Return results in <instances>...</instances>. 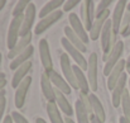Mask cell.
<instances>
[{
	"label": "cell",
	"instance_id": "obj_42",
	"mask_svg": "<svg viewBox=\"0 0 130 123\" xmlns=\"http://www.w3.org/2000/svg\"><path fill=\"white\" fill-rule=\"evenodd\" d=\"M5 5H6V1H5V0H0V11L3 10V8H4Z\"/></svg>",
	"mask_w": 130,
	"mask_h": 123
},
{
	"label": "cell",
	"instance_id": "obj_19",
	"mask_svg": "<svg viewBox=\"0 0 130 123\" xmlns=\"http://www.w3.org/2000/svg\"><path fill=\"white\" fill-rule=\"evenodd\" d=\"M41 88H42V93H43L44 98L47 99V102H54L56 88L53 86V84L51 81L49 76L47 75V72H43L42 76H41Z\"/></svg>",
	"mask_w": 130,
	"mask_h": 123
},
{
	"label": "cell",
	"instance_id": "obj_13",
	"mask_svg": "<svg viewBox=\"0 0 130 123\" xmlns=\"http://www.w3.org/2000/svg\"><path fill=\"white\" fill-rule=\"evenodd\" d=\"M39 57H41V62L43 65L44 72H49L53 69V60L51 56V51H49V44L45 38H42L39 41Z\"/></svg>",
	"mask_w": 130,
	"mask_h": 123
},
{
	"label": "cell",
	"instance_id": "obj_31",
	"mask_svg": "<svg viewBox=\"0 0 130 123\" xmlns=\"http://www.w3.org/2000/svg\"><path fill=\"white\" fill-rule=\"evenodd\" d=\"M78 100L82 103V105L85 107L88 114L92 116V107H91V100H90V94H85V93H80V98Z\"/></svg>",
	"mask_w": 130,
	"mask_h": 123
},
{
	"label": "cell",
	"instance_id": "obj_41",
	"mask_svg": "<svg viewBox=\"0 0 130 123\" xmlns=\"http://www.w3.org/2000/svg\"><path fill=\"white\" fill-rule=\"evenodd\" d=\"M121 36H123V37H129V36H130V26H129V28H128V29H126V31H125V32L121 34Z\"/></svg>",
	"mask_w": 130,
	"mask_h": 123
},
{
	"label": "cell",
	"instance_id": "obj_25",
	"mask_svg": "<svg viewBox=\"0 0 130 123\" xmlns=\"http://www.w3.org/2000/svg\"><path fill=\"white\" fill-rule=\"evenodd\" d=\"M47 114L51 123H66L61 116V110L56 102H47Z\"/></svg>",
	"mask_w": 130,
	"mask_h": 123
},
{
	"label": "cell",
	"instance_id": "obj_9",
	"mask_svg": "<svg viewBox=\"0 0 130 123\" xmlns=\"http://www.w3.org/2000/svg\"><path fill=\"white\" fill-rule=\"evenodd\" d=\"M68 22H70V27H71L72 31L81 38V41L84 42L85 44L88 43V41H90V34L87 33L86 28L84 27V23H82L81 18H80L77 14L71 13V14L68 15Z\"/></svg>",
	"mask_w": 130,
	"mask_h": 123
},
{
	"label": "cell",
	"instance_id": "obj_37",
	"mask_svg": "<svg viewBox=\"0 0 130 123\" xmlns=\"http://www.w3.org/2000/svg\"><path fill=\"white\" fill-rule=\"evenodd\" d=\"M5 85H6V78H5V74H4V72H0V93L4 90Z\"/></svg>",
	"mask_w": 130,
	"mask_h": 123
},
{
	"label": "cell",
	"instance_id": "obj_22",
	"mask_svg": "<svg viewBox=\"0 0 130 123\" xmlns=\"http://www.w3.org/2000/svg\"><path fill=\"white\" fill-rule=\"evenodd\" d=\"M33 53H34V47L33 46H29L23 53H20L18 57H15L11 62H10V69L11 70H17L18 67H20L22 65H24L25 62L30 61V58L33 57Z\"/></svg>",
	"mask_w": 130,
	"mask_h": 123
},
{
	"label": "cell",
	"instance_id": "obj_49",
	"mask_svg": "<svg viewBox=\"0 0 130 123\" xmlns=\"http://www.w3.org/2000/svg\"><path fill=\"white\" fill-rule=\"evenodd\" d=\"M129 93H130V80H129Z\"/></svg>",
	"mask_w": 130,
	"mask_h": 123
},
{
	"label": "cell",
	"instance_id": "obj_4",
	"mask_svg": "<svg viewBox=\"0 0 130 123\" xmlns=\"http://www.w3.org/2000/svg\"><path fill=\"white\" fill-rule=\"evenodd\" d=\"M22 23H23V15L22 17H15L11 19L9 29H8V37H6V46L10 50L15 47V44L20 40V29H22Z\"/></svg>",
	"mask_w": 130,
	"mask_h": 123
},
{
	"label": "cell",
	"instance_id": "obj_12",
	"mask_svg": "<svg viewBox=\"0 0 130 123\" xmlns=\"http://www.w3.org/2000/svg\"><path fill=\"white\" fill-rule=\"evenodd\" d=\"M30 84H32V76H27L23 81L19 84V86L15 89V96H14V103H15V107L17 108H23L24 103H25V99H27V94H28V90L30 88Z\"/></svg>",
	"mask_w": 130,
	"mask_h": 123
},
{
	"label": "cell",
	"instance_id": "obj_5",
	"mask_svg": "<svg viewBox=\"0 0 130 123\" xmlns=\"http://www.w3.org/2000/svg\"><path fill=\"white\" fill-rule=\"evenodd\" d=\"M59 65H61V70L63 72V78L66 79V81L71 85V88L78 89L77 80H76V76H75V71H73V66L71 64V57L67 53L61 55V57H59Z\"/></svg>",
	"mask_w": 130,
	"mask_h": 123
},
{
	"label": "cell",
	"instance_id": "obj_14",
	"mask_svg": "<svg viewBox=\"0 0 130 123\" xmlns=\"http://www.w3.org/2000/svg\"><path fill=\"white\" fill-rule=\"evenodd\" d=\"M47 75L49 76L51 81L53 84V86L56 88V90H59L61 93H63L64 95H68L72 93V88L68 82L66 81V79L63 76H61L56 70H52L49 72H47Z\"/></svg>",
	"mask_w": 130,
	"mask_h": 123
},
{
	"label": "cell",
	"instance_id": "obj_17",
	"mask_svg": "<svg viewBox=\"0 0 130 123\" xmlns=\"http://www.w3.org/2000/svg\"><path fill=\"white\" fill-rule=\"evenodd\" d=\"M112 24H111V19H109L106 22V24L104 26V29L101 32V36H100V41H101V48H102V52L106 55L110 53V42L112 38Z\"/></svg>",
	"mask_w": 130,
	"mask_h": 123
},
{
	"label": "cell",
	"instance_id": "obj_24",
	"mask_svg": "<svg viewBox=\"0 0 130 123\" xmlns=\"http://www.w3.org/2000/svg\"><path fill=\"white\" fill-rule=\"evenodd\" d=\"M90 100H91V107H92V114L95 117H97L101 122H105L106 119V113H105V109H104V105L102 103L100 102L99 96H96L93 93L90 94Z\"/></svg>",
	"mask_w": 130,
	"mask_h": 123
},
{
	"label": "cell",
	"instance_id": "obj_6",
	"mask_svg": "<svg viewBox=\"0 0 130 123\" xmlns=\"http://www.w3.org/2000/svg\"><path fill=\"white\" fill-rule=\"evenodd\" d=\"M126 6H128V1L126 0H119V1L115 3L112 17L110 18L111 19V24H112V32L115 34L120 33V27H121V22H123L124 14L126 11Z\"/></svg>",
	"mask_w": 130,
	"mask_h": 123
},
{
	"label": "cell",
	"instance_id": "obj_43",
	"mask_svg": "<svg viewBox=\"0 0 130 123\" xmlns=\"http://www.w3.org/2000/svg\"><path fill=\"white\" fill-rule=\"evenodd\" d=\"M64 121H66V123H76L71 117H67V118H64Z\"/></svg>",
	"mask_w": 130,
	"mask_h": 123
},
{
	"label": "cell",
	"instance_id": "obj_34",
	"mask_svg": "<svg viewBox=\"0 0 130 123\" xmlns=\"http://www.w3.org/2000/svg\"><path fill=\"white\" fill-rule=\"evenodd\" d=\"M78 4H81L80 0H67L63 4V11H71L73 8H76Z\"/></svg>",
	"mask_w": 130,
	"mask_h": 123
},
{
	"label": "cell",
	"instance_id": "obj_48",
	"mask_svg": "<svg viewBox=\"0 0 130 123\" xmlns=\"http://www.w3.org/2000/svg\"><path fill=\"white\" fill-rule=\"evenodd\" d=\"M1 61H3V56H1V53H0V66H1Z\"/></svg>",
	"mask_w": 130,
	"mask_h": 123
},
{
	"label": "cell",
	"instance_id": "obj_8",
	"mask_svg": "<svg viewBox=\"0 0 130 123\" xmlns=\"http://www.w3.org/2000/svg\"><path fill=\"white\" fill-rule=\"evenodd\" d=\"M110 19V10H105L104 13L96 15V19L93 20V24H92V28L90 29L88 34H90V40L92 41H96L100 38L101 36V32L104 29V26L106 24V22Z\"/></svg>",
	"mask_w": 130,
	"mask_h": 123
},
{
	"label": "cell",
	"instance_id": "obj_30",
	"mask_svg": "<svg viewBox=\"0 0 130 123\" xmlns=\"http://www.w3.org/2000/svg\"><path fill=\"white\" fill-rule=\"evenodd\" d=\"M29 4H30L29 0H19V1L15 4L14 9H13V18L24 15V13H25L27 8L29 6Z\"/></svg>",
	"mask_w": 130,
	"mask_h": 123
},
{
	"label": "cell",
	"instance_id": "obj_38",
	"mask_svg": "<svg viewBox=\"0 0 130 123\" xmlns=\"http://www.w3.org/2000/svg\"><path fill=\"white\" fill-rule=\"evenodd\" d=\"M90 123H104V122H101L97 117H95V116L92 114V116L90 117Z\"/></svg>",
	"mask_w": 130,
	"mask_h": 123
},
{
	"label": "cell",
	"instance_id": "obj_39",
	"mask_svg": "<svg viewBox=\"0 0 130 123\" xmlns=\"http://www.w3.org/2000/svg\"><path fill=\"white\" fill-rule=\"evenodd\" d=\"M13 118H11V116H6V117H4V119H3V123H13Z\"/></svg>",
	"mask_w": 130,
	"mask_h": 123
},
{
	"label": "cell",
	"instance_id": "obj_28",
	"mask_svg": "<svg viewBox=\"0 0 130 123\" xmlns=\"http://www.w3.org/2000/svg\"><path fill=\"white\" fill-rule=\"evenodd\" d=\"M75 114L77 118V123H90V114L85 109V107L82 105V103L80 100H77L75 103Z\"/></svg>",
	"mask_w": 130,
	"mask_h": 123
},
{
	"label": "cell",
	"instance_id": "obj_21",
	"mask_svg": "<svg viewBox=\"0 0 130 123\" xmlns=\"http://www.w3.org/2000/svg\"><path fill=\"white\" fill-rule=\"evenodd\" d=\"M54 102L58 105L59 110L63 112V114H66L67 117H72L73 116V108H72V105L67 100L66 95L63 93H61L59 90H56V99H54Z\"/></svg>",
	"mask_w": 130,
	"mask_h": 123
},
{
	"label": "cell",
	"instance_id": "obj_23",
	"mask_svg": "<svg viewBox=\"0 0 130 123\" xmlns=\"http://www.w3.org/2000/svg\"><path fill=\"white\" fill-rule=\"evenodd\" d=\"M64 37H66V40L70 42L72 46H75L77 50H80L82 53H85L86 52V44L84 43V42L81 41V38L72 31V28L68 26V27H66L64 28Z\"/></svg>",
	"mask_w": 130,
	"mask_h": 123
},
{
	"label": "cell",
	"instance_id": "obj_36",
	"mask_svg": "<svg viewBox=\"0 0 130 123\" xmlns=\"http://www.w3.org/2000/svg\"><path fill=\"white\" fill-rule=\"evenodd\" d=\"M5 107H6V98H5V90H3L0 93V121L3 119L4 112H5Z\"/></svg>",
	"mask_w": 130,
	"mask_h": 123
},
{
	"label": "cell",
	"instance_id": "obj_44",
	"mask_svg": "<svg viewBox=\"0 0 130 123\" xmlns=\"http://www.w3.org/2000/svg\"><path fill=\"white\" fill-rule=\"evenodd\" d=\"M36 123H47V122L44 121L43 118H41V117H38V118L36 119Z\"/></svg>",
	"mask_w": 130,
	"mask_h": 123
},
{
	"label": "cell",
	"instance_id": "obj_35",
	"mask_svg": "<svg viewBox=\"0 0 130 123\" xmlns=\"http://www.w3.org/2000/svg\"><path fill=\"white\" fill-rule=\"evenodd\" d=\"M10 116H11V118H13L14 123H29L28 122V119H27L22 113H19V112H17V110H14Z\"/></svg>",
	"mask_w": 130,
	"mask_h": 123
},
{
	"label": "cell",
	"instance_id": "obj_26",
	"mask_svg": "<svg viewBox=\"0 0 130 123\" xmlns=\"http://www.w3.org/2000/svg\"><path fill=\"white\" fill-rule=\"evenodd\" d=\"M73 71H75V76H76V80H77L78 89L81 90V93L88 94L90 84H88V80H87V76L84 74V70L81 67H78L77 65H73Z\"/></svg>",
	"mask_w": 130,
	"mask_h": 123
},
{
	"label": "cell",
	"instance_id": "obj_10",
	"mask_svg": "<svg viewBox=\"0 0 130 123\" xmlns=\"http://www.w3.org/2000/svg\"><path fill=\"white\" fill-rule=\"evenodd\" d=\"M62 15H63V11H62L61 9H58V10H56L54 13L49 14L48 17L41 19V20L37 23V26L34 27V33H36V34H42L48 28H51L56 22H58V20L62 18Z\"/></svg>",
	"mask_w": 130,
	"mask_h": 123
},
{
	"label": "cell",
	"instance_id": "obj_3",
	"mask_svg": "<svg viewBox=\"0 0 130 123\" xmlns=\"http://www.w3.org/2000/svg\"><path fill=\"white\" fill-rule=\"evenodd\" d=\"M96 19V5L92 0H85L81 3V20L87 32L92 28L93 20Z\"/></svg>",
	"mask_w": 130,
	"mask_h": 123
},
{
	"label": "cell",
	"instance_id": "obj_11",
	"mask_svg": "<svg viewBox=\"0 0 130 123\" xmlns=\"http://www.w3.org/2000/svg\"><path fill=\"white\" fill-rule=\"evenodd\" d=\"M36 20V5L33 3L29 4L27 8L24 15H23V23H22V29H20V37H24L29 33H32V27Z\"/></svg>",
	"mask_w": 130,
	"mask_h": 123
},
{
	"label": "cell",
	"instance_id": "obj_1",
	"mask_svg": "<svg viewBox=\"0 0 130 123\" xmlns=\"http://www.w3.org/2000/svg\"><path fill=\"white\" fill-rule=\"evenodd\" d=\"M123 52H124V42L118 41V43L115 44V47L110 51V53L104 57V60H105L104 75H106V76L110 75V72L114 70V67H115V66L119 64V61L121 60Z\"/></svg>",
	"mask_w": 130,
	"mask_h": 123
},
{
	"label": "cell",
	"instance_id": "obj_47",
	"mask_svg": "<svg viewBox=\"0 0 130 123\" xmlns=\"http://www.w3.org/2000/svg\"><path fill=\"white\" fill-rule=\"evenodd\" d=\"M126 65H130V56L128 57V60H126Z\"/></svg>",
	"mask_w": 130,
	"mask_h": 123
},
{
	"label": "cell",
	"instance_id": "obj_33",
	"mask_svg": "<svg viewBox=\"0 0 130 123\" xmlns=\"http://www.w3.org/2000/svg\"><path fill=\"white\" fill-rule=\"evenodd\" d=\"M130 26V11H125L124 14V18H123V22H121V27H120V34H123Z\"/></svg>",
	"mask_w": 130,
	"mask_h": 123
},
{
	"label": "cell",
	"instance_id": "obj_7",
	"mask_svg": "<svg viewBox=\"0 0 130 123\" xmlns=\"http://www.w3.org/2000/svg\"><path fill=\"white\" fill-rule=\"evenodd\" d=\"M97 67H99V58L97 53L92 52L88 57V65H87V80L90 84V89L95 93L99 89L97 82Z\"/></svg>",
	"mask_w": 130,
	"mask_h": 123
},
{
	"label": "cell",
	"instance_id": "obj_45",
	"mask_svg": "<svg viewBox=\"0 0 130 123\" xmlns=\"http://www.w3.org/2000/svg\"><path fill=\"white\" fill-rule=\"evenodd\" d=\"M126 74L130 76V65H126Z\"/></svg>",
	"mask_w": 130,
	"mask_h": 123
},
{
	"label": "cell",
	"instance_id": "obj_29",
	"mask_svg": "<svg viewBox=\"0 0 130 123\" xmlns=\"http://www.w3.org/2000/svg\"><path fill=\"white\" fill-rule=\"evenodd\" d=\"M121 109H123V116L130 122V93L129 89L125 90L123 99H121Z\"/></svg>",
	"mask_w": 130,
	"mask_h": 123
},
{
	"label": "cell",
	"instance_id": "obj_20",
	"mask_svg": "<svg viewBox=\"0 0 130 123\" xmlns=\"http://www.w3.org/2000/svg\"><path fill=\"white\" fill-rule=\"evenodd\" d=\"M32 66H33V62H32V61H28V62H25L24 65H22L20 67H18V69L14 71L13 80H11V86H13V88L17 89V88L19 86V84L27 78L28 72L32 70Z\"/></svg>",
	"mask_w": 130,
	"mask_h": 123
},
{
	"label": "cell",
	"instance_id": "obj_15",
	"mask_svg": "<svg viewBox=\"0 0 130 123\" xmlns=\"http://www.w3.org/2000/svg\"><path fill=\"white\" fill-rule=\"evenodd\" d=\"M126 82H128V75L124 72L121 75L120 80L115 85L114 90L111 91L112 93L111 94V100H112V104H114L115 108H118V107L121 105V99H123V95H124V93L126 90V88H125L126 86Z\"/></svg>",
	"mask_w": 130,
	"mask_h": 123
},
{
	"label": "cell",
	"instance_id": "obj_46",
	"mask_svg": "<svg viewBox=\"0 0 130 123\" xmlns=\"http://www.w3.org/2000/svg\"><path fill=\"white\" fill-rule=\"evenodd\" d=\"M126 10H128V11H130V1H129V3H128V6H126Z\"/></svg>",
	"mask_w": 130,
	"mask_h": 123
},
{
	"label": "cell",
	"instance_id": "obj_40",
	"mask_svg": "<svg viewBox=\"0 0 130 123\" xmlns=\"http://www.w3.org/2000/svg\"><path fill=\"white\" fill-rule=\"evenodd\" d=\"M119 123H130V122L125 118V117H124V116H123V117H120V118H119Z\"/></svg>",
	"mask_w": 130,
	"mask_h": 123
},
{
	"label": "cell",
	"instance_id": "obj_18",
	"mask_svg": "<svg viewBox=\"0 0 130 123\" xmlns=\"http://www.w3.org/2000/svg\"><path fill=\"white\" fill-rule=\"evenodd\" d=\"M32 38H33V37H32V33H29V34H27V36H24V37H20V40L15 44V47L9 51L8 58H10V60L13 61L15 57H18L20 53H23L29 46H32Z\"/></svg>",
	"mask_w": 130,
	"mask_h": 123
},
{
	"label": "cell",
	"instance_id": "obj_2",
	"mask_svg": "<svg viewBox=\"0 0 130 123\" xmlns=\"http://www.w3.org/2000/svg\"><path fill=\"white\" fill-rule=\"evenodd\" d=\"M61 44H62V47L64 48L66 53L75 61V64H76L78 67H81L82 70H87L88 60H86V58L84 57V53H82L80 50H77L75 46H72L70 42L66 40V37H62V38H61Z\"/></svg>",
	"mask_w": 130,
	"mask_h": 123
},
{
	"label": "cell",
	"instance_id": "obj_32",
	"mask_svg": "<svg viewBox=\"0 0 130 123\" xmlns=\"http://www.w3.org/2000/svg\"><path fill=\"white\" fill-rule=\"evenodd\" d=\"M112 4H114L112 0H102V1H100L97 4V6H96V15L104 13L105 10H109V6H111Z\"/></svg>",
	"mask_w": 130,
	"mask_h": 123
},
{
	"label": "cell",
	"instance_id": "obj_27",
	"mask_svg": "<svg viewBox=\"0 0 130 123\" xmlns=\"http://www.w3.org/2000/svg\"><path fill=\"white\" fill-rule=\"evenodd\" d=\"M63 4H64L63 0H52V1H48L43 8H42V10L39 11V15H38V17H39L41 19H43L45 17H48L49 14L54 13L56 10H58V8L63 6Z\"/></svg>",
	"mask_w": 130,
	"mask_h": 123
},
{
	"label": "cell",
	"instance_id": "obj_16",
	"mask_svg": "<svg viewBox=\"0 0 130 123\" xmlns=\"http://www.w3.org/2000/svg\"><path fill=\"white\" fill-rule=\"evenodd\" d=\"M124 70H126V60L121 58L119 61V64L114 67V70L110 72V75L107 76V88L109 90H114L115 85L118 84V81L120 80L121 75L124 74Z\"/></svg>",
	"mask_w": 130,
	"mask_h": 123
}]
</instances>
